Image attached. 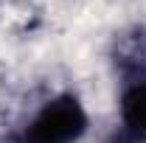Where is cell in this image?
<instances>
[{"mask_svg":"<svg viewBox=\"0 0 146 143\" xmlns=\"http://www.w3.org/2000/svg\"><path fill=\"white\" fill-rule=\"evenodd\" d=\"M115 56H118L115 62H118L121 73L129 79V84L146 79V31H135L127 39H121Z\"/></svg>","mask_w":146,"mask_h":143,"instance_id":"3","label":"cell"},{"mask_svg":"<svg viewBox=\"0 0 146 143\" xmlns=\"http://www.w3.org/2000/svg\"><path fill=\"white\" fill-rule=\"evenodd\" d=\"M112 143H146V138H138V135H132V132H118L115 138H112Z\"/></svg>","mask_w":146,"mask_h":143,"instance_id":"4","label":"cell"},{"mask_svg":"<svg viewBox=\"0 0 146 143\" xmlns=\"http://www.w3.org/2000/svg\"><path fill=\"white\" fill-rule=\"evenodd\" d=\"M87 129V115L79 98L59 95L48 101L31 121L23 143H76Z\"/></svg>","mask_w":146,"mask_h":143,"instance_id":"1","label":"cell"},{"mask_svg":"<svg viewBox=\"0 0 146 143\" xmlns=\"http://www.w3.org/2000/svg\"><path fill=\"white\" fill-rule=\"evenodd\" d=\"M121 121H124V129L138 135V138H146V79L141 81H132L124 95H121Z\"/></svg>","mask_w":146,"mask_h":143,"instance_id":"2","label":"cell"}]
</instances>
